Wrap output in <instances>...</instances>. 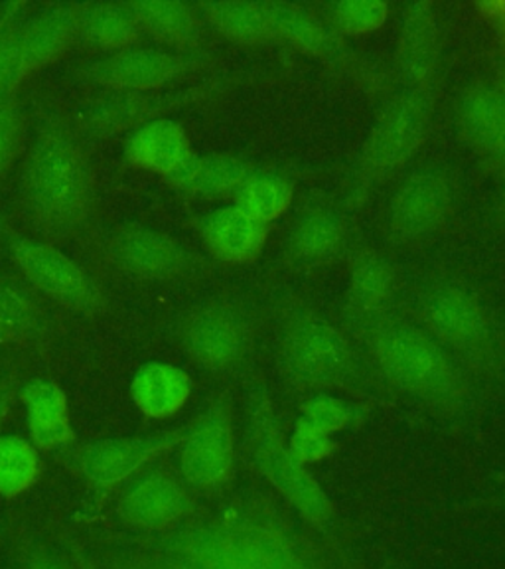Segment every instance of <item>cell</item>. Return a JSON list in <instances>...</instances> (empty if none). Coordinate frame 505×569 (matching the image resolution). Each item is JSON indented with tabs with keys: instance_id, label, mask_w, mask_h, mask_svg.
<instances>
[{
	"instance_id": "cell-1",
	"label": "cell",
	"mask_w": 505,
	"mask_h": 569,
	"mask_svg": "<svg viewBox=\"0 0 505 569\" xmlns=\"http://www.w3.org/2000/svg\"><path fill=\"white\" fill-rule=\"evenodd\" d=\"M159 550L202 569H354L342 540L304 525L286 505L253 492L164 533Z\"/></svg>"
},
{
	"instance_id": "cell-2",
	"label": "cell",
	"mask_w": 505,
	"mask_h": 569,
	"mask_svg": "<svg viewBox=\"0 0 505 569\" xmlns=\"http://www.w3.org/2000/svg\"><path fill=\"white\" fill-rule=\"evenodd\" d=\"M377 376L393 390L436 416L461 419L472 411V386L448 348L428 330L408 322H382L367 332Z\"/></svg>"
},
{
	"instance_id": "cell-3",
	"label": "cell",
	"mask_w": 505,
	"mask_h": 569,
	"mask_svg": "<svg viewBox=\"0 0 505 569\" xmlns=\"http://www.w3.org/2000/svg\"><path fill=\"white\" fill-rule=\"evenodd\" d=\"M245 443L251 465L275 490L281 502L312 530L332 540H342L334 500L311 469L294 459L271 391L259 380L249 383L245 398Z\"/></svg>"
},
{
	"instance_id": "cell-4",
	"label": "cell",
	"mask_w": 505,
	"mask_h": 569,
	"mask_svg": "<svg viewBox=\"0 0 505 569\" xmlns=\"http://www.w3.org/2000/svg\"><path fill=\"white\" fill-rule=\"evenodd\" d=\"M22 200L36 226L52 236H70L88 220L91 169L68 129L48 124L36 137L22 170Z\"/></svg>"
},
{
	"instance_id": "cell-5",
	"label": "cell",
	"mask_w": 505,
	"mask_h": 569,
	"mask_svg": "<svg viewBox=\"0 0 505 569\" xmlns=\"http://www.w3.org/2000/svg\"><path fill=\"white\" fill-rule=\"evenodd\" d=\"M279 370L289 390L332 393L364 390L370 372L352 340L330 320L311 311L294 312L284 322L279 342Z\"/></svg>"
},
{
	"instance_id": "cell-6",
	"label": "cell",
	"mask_w": 505,
	"mask_h": 569,
	"mask_svg": "<svg viewBox=\"0 0 505 569\" xmlns=\"http://www.w3.org/2000/svg\"><path fill=\"white\" fill-rule=\"evenodd\" d=\"M178 449L180 477L188 489L215 495L230 487L238 472V437L230 393H220L186 427Z\"/></svg>"
},
{
	"instance_id": "cell-7",
	"label": "cell",
	"mask_w": 505,
	"mask_h": 569,
	"mask_svg": "<svg viewBox=\"0 0 505 569\" xmlns=\"http://www.w3.org/2000/svg\"><path fill=\"white\" fill-rule=\"evenodd\" d=\"M433 99L426 88L403 89L375 117L360 154V180L375 184L400 170L425 139Z\"/></svg>"
},
{
	"instance_id": "cell-8",
	"label": "cell",
	"mask_w": 505,
	"mask_h": 569,
	"mask_svg": "<svg viewBox=\"0 0 505 569\" xmlns=\"http://www.w3.org/2000/svg\"><path fill=\"white\" fill-rule=\"evenodd\" d=\"M421 312L426 330L446 348L464 356L476 370L497 372V350L488 317L478 299L458 284H438L423 297Z\"/></svg>"
},
{
	"instance_id": "cell-9",
	"label": "cell",
	"mask_w": 505,
	"mask_h": 569,
	"mask_svg": "<svg viewBox=\"0 0 505 569\" xmlns=\"http://www.w3.org/2000/svg\"><path fill=\"white\" fill-rule=\"evenodd\" d=\"M7 248L28 283L48 299L81 315H98L105 307L98 281L62 249L20 233H9Z\"/></svg>"
},
{
	"instance_id": "cell-10",
	"label": "cell",
	"mask_w": 505,
	"mask_h": 569,
	"mask_svg": "<svg viewBox=\"0 0 505 569\" xmlns=\"http://www.w3.org/2000/svg\"><path fill=\"white\" fill-rule=\"evenodd\" d=\"M253 322L240 305L213 301L190 312L180 340L195 365L212 373L241 370L253 350Z\"/></svg>"
},
{
	"instance_id": "cell-11",
	"label": "cell",
	"mask_w": 505,
	"mask_h": 569,
	"mask_svg": "<svg viewBox=\"0 0 505 569\" xmlns=\"http://www.w3.org/2000/svg\"><path fill=\"white\" fill-rule=\"evenodd\" d=\"M204 58L164 48H127L81 70V78L109 91H154L200 68Z\"/></svg>"
},
{
	"instance_id": "cell-12",
	"label": "cell",
	"mask_w": 505,
	"mask_h": 569,
	"mask_svg": "<svg viewBox=\"0 0 505 569\" xmlns=\"http://www.w3.org/2000/svg\"><path fill=\"white\" fill-rule=\"evenodd\" d=\"M454 202L453 178L438 167L408 174L387 210V230L397 243H413L433 236L448 218Z\"/></svg>"
},
{
	"instance_id": "cell-13",
	"label": "cell",
	"mask_w": 505,
	"mask_h": 569,
	"mask_svg": "<svg viewBox=\"0 0 505 569\" xmlns=\"http://www.w3.org/2000/svg\"><path fill=\"white\" fill-rule=\"evenodd\" d=\"M186 427L149 436L107 437L83 445L75 465L83 479L95 487H115L141 472L149 462L180 445Z\"/></svg>"
},
{
	"instance_id": "cell-14",
	"label": "cell",
	"mask_w": 505,
	"mask_h": 569,
	"mask_svg": "<svg viewBox=\"0 0 505 569\" xmlns=\"http://www.w3.org/2000/svg\"><path fill=\"white\" fill-rule=\"evenodd\" d=\"M117 510L131 528L166 533L192 520L198 505L184 480L166 471H151L129 485L119 498Z\"/></svg>"
},
{
	"instance_id": "cell-15",
	"label": "cell",
	"mask_w": 505,
	"mask_h": 569,
	"mask_svg": "<svg viewBox=\"0 0 505 569\" xmlns=\"http://www.w3.org/2000/svg\"><path fill=\"white\" fill-rule=\"evenodd\" d=\"M107 256L124 276L162 281L186 273L192 253L174 238L139 223L117 228L107 240Z\"/></svg>"
},
{
	"instance_id": "cell-16",
	"label": "cell",
	"mask_w": 505,
	"mask_h": 569,
	"mask_svg": "<svg viewBox=\"0 0 505 569\" xmlns=\"http://www.w3.org/2000/svg\"><path fill=\"white\" fill-rule=\"evenodd\" d=\"M200 96L198 89L151 93V91H111L107 98L91 101L78 113L81 129L89 134L121 133L127 129H139L142 124L160 119L172 107Z\"/></svg>"
},
{
	"instance_id": "cell-17",
	"label": "cell",
	"mask_w": 505,
	"mask_h": 569,
	"mask_svg": "<svg viewBox=\"0 0 505 569\" xmlns=\"http://www.w3.org/2000/svg\"><path fill=\"white\" fill-rule=\"evenodd\" d=\"M78 18L80 4H52L24 22L18 52V86L78 44Z\"/></svg>"
},
{
	"instance_id": "cell-18",
	"label": "cell",
	"mask_w": 505,
	"mask_h": 569,
	"mask_svg": "<svg viewBox=\"0 0 505 569\" xmlns=\"http://www.w3.org/2000/svg\"><path fill=\"white\" fill-rule=\"evenodd\" d=\"M198 226L202 240L213 256L235 266L259 258L269 238V226L235 204L222 206L205 213Z\"/></svg>"
},
{
	"instance_id": "cell-19",
	"label": "cell",
	"mask_w": 505,
	"mask_h": 569,
	"mask_svg": "<svg viewBox=\"0 0 505 569\" xmlns=\"http://www.w3.org/2000/svg\"><path fill=\"white\" fill-rule=\"evenodd\" d=\"M438 17L435 4L418 0L408 4L401 22L397 68L411 88H425L438 62Z\"/></svg>"
},
{
	"instance_id": "cell-20",
	"label": "cell",
	"mask_w": 505,
	"mask_h": 569,
	"mask_svg": "<svg viewBox=\"0 0 505 569\" xmlns=\"http://www.w3.org/2000/svg\"><path fill=\"white\" fill-rule=\"evenodd\" d=\"M192 152L186 129L166 117L134 129L124 141V159L131 167L164 178H169Z\"/></svg>"
},
{
	"instance_id": "cell-21",
	"label": "cell",
	"mask_w": 505,
	"mask_h": 569,
	"mask_svg": "<svg viewBox=\"0 0 505 569\" xmlns=\"http://www.w3.org/2000/svg\"><path fill=\"white\" fill-rule=\"evenodd\" d=\"M20 398L27 409L30 441L40 451H58L73 441L70 401L58 383L38 378L20 390Z\"/></svg>"
},
{
	"instance_id": "cell-22",
	"label": "cell",
	"mask_w": 505,
	"mask_h": 569,
	"mask_svg": "<svg viewBox=\"0 0 505 569\" xmlns=\"http://www.w3.org/2000/svg\"><path fill=\"white\" fill-rule=\"evenodd\" d=\"M194 390L186 370L152 360L142 365L131 380V400L144 418L169 419L186 406Z\"/></svg>"
},
{
	"instance_id": "cell-23",
	"label": "cell",
	"mask_w": 505,
	"mask_h": 569,
	"mask_svg": "<svg viewBox=\"0 0 505 569\" xmlns=\"http://www.w3.org/2000/svg\"><path fill=\"white\" fill-rule=\"evenodd\" d=\"M142 30L129 4L91 2L80 4L78 18V44L91 52L117 53L134 48L141 40Z\"/></svg>"
},
{
	"instance_id": "cell-24",
	"label": "cell",
	"mask_w": 505,
	"mask_h": 569,
	"mask_svg": "<svg viewBox=\"0 0 505 569\" xmlns=\"http://www.w3.org/2000/svg\"><path fill=\"white\" fill-rule=\"evenodd\" d=\"M142 32L162 44L190 53L202 42V22L198 9L180 0H137L129 2Z\"/></svg>"
},
{
	"instance_id": "cell-25",
	"label": "cell",
	"mask_w": 505,
	"mask_h": 569,
	"mask_svg": "<svg viewBox=\"0 0 505 569\" xmlns=\"http://www.w3.org/2000/svg\"><path fill=\"white\" fill-rule=\"evenodd\" d=\"M458 127L474 149L486 154H505V98L496 88L478 86L462 96Z\"/></svg>"
},
{
	"instance_id": "cell-26",
	"label": "cell",
	"mask_w": 505,
	"mask_h": 569,
	"mask_svg": "<svg viewBox=\"0 0 505 569\" xmlns=\"http://www.w3.org/2000/svg\"><path fill=\"white\" fill-rule=\"evenodd\" d=\"M263 9L273 34L289 40L291 44L301 48L302 52L329 60L342 58L346 53V46L336 30L309 10L291 2H263Z\"/></svg>"
},
{
	"instance_id": "cell-27",
	"label": "cell",
	"mask_w": 505,
	"mask_h": 569,
	"mask_svg": "<svg viewBox=\"0 0 505 569\" xmlns=\"http://www.w3.org/2000/svg\"><path fill=\"white\" fill-rule=\"evenodd\" d=\"M245 160L228 154L200 157L192 152L166 180L178 190L202 198L233 196L251 172Z\"/></svg>"
},
{
	"instance_id": "cell-28",
	"label": "cell",
	"mask_w": 505,
	"mask_h": 569,
	"mask_svg": "<svg viewBox=\"0 0 505 569\" xmlns=\"http://www.w3.org/2000/svg\"><path fill=\"white\" fill-rule=\"evenodd\" d=\"M195 9L220 34L240 44L265 42L273 34L263 2L222 0V2H200Z\"/></svg>"
},
{
	"instance_id": "cell-29",
	"label": "cell",
	"mask_w": 505,
	"mask_h": 569,
	"mask_svg": "<svg viewBox=\"0 0 505 569\" xmlns=\"http://www.w3.org/2000/svg\"><path fill=\"white\" fill-rule=\"evenodd\" d=\"M346 240V226L340 213L332 210H314L304 213L291 231V249L294 258L306 263H320L340 251Z\"/></svg>"
},
{
	"instance_id": "cell-30",
	"label": "cell",
	"mask_w": 505,
	"mask_h": 569,
	"mask_svg": "<svg viewBox=\"0 0 505 569\" xmlns=\"http://www.w3.org/2000/svg\"><path fill=\"white\" fill-rule=\"evenodd\" d=\"M293 196V184L283 174L251 170L235 190L233 204L240 206L243 212L269 226L289 210Z\"/></svg>"
},
{
	"instance_id": "cell-31",
	"label": "cell",
	"mask_w": 505,
	"mask_h": 569,
	"mask_svg": "<svg viewBox=\"0 0 505 569\" xmlns=\"http://www.w3.org/2000/svg\"><path fill=\"white\" fill-rule=\"evenodd\" d=\"M42 475L40 449L30 439L0 436V497L17 498Z\"/></svg>"
},
{
	"instance_id": "cell-32",
	"label": "cell",
	"mask_w": 505,
	"mask_h": 569,
	"mask_svg": "<svg viewBox=\"0 0 505 569\" xmlns=\"http://www.w3.org/2000/svg\"><path fill=\"white\" fill-rule=\"evenodd\" d=\"M395 287V273L387 259L375 251H364L352 266V299L364 311H375L390 299Z\"/></svg>"
},
{
	"instance_id": "cell-33",
	"label": "cell",
	"mask_w": 505,
	"mask_h": 569,
	"mask_svg": "<svg viewBox=\"0 0 505 569\" xmlns=\"http://www.w3.org/2000/svg\"><path fill=\"white\" fill-rule=\"evenodd\" d=\"M0 325L18 340L34 337L44 325V312L34 297L22 284L4 277H0Z\"/></svg>"
},
{
	"instance_id": "cell-34",
	"label": "cell",
	"mask_w": 505,
	"mask_h": 569,
	"mask_svg": "<svg viewBox=\"0 0 505 569\" xmlns=\"http://www.w3.org/2000/svg\"><path fill=\"white\" fill-rule=\"evenodd\" d=\"M301 419L319 427L326 436L334 437L364 421V409L334 393H314L301 406Z\"/></svg>"
},
{
	"instance_id": "cell-35",
	"label": "cell",
	"mask_w": 505,
	"mask_h": 569,
	"mask_svg": "<svg viewBox=\"0 0 505 569\" xmlns=\"http://www.w3.org/2000/svg\"><path fill=\"white\" fill-rule=\"evenodd\" d=\"M22 4H7L0 12V106L17 93L18 52L20 36L27 20H22Z\"/></svg>"
},
{
	"instance_id": "cell-36",
	"label": "cell",
	"mask_w": 505,
	"mask_h": 569,
	"mask_svg": "<svg viewBox=\"0 0 505 569\" xmlns=\"http://www.w3.org/2000/svg\"><path fill=\"white\" fill-rule=\"evenodd\" d=\"M390 7L382 0H342L330 4V18L344 34H367L383 27Z\"/></svg>"
},
{
	"instance_id": "cell-37",
	"label": "cell",
	"mask_w": 505,
	"mask_h": 569,
	"mask_svg": "<svg viewBox=\"0 0 505 569\" xmlns=\"http://www.w3.org/2000/svg\"><path fill=\"white\" fill-rule=\"evenodd\" d=\"M27 141V116L17 99L0 106V178L12 167Z\"/></svg>"
},
{
	"instance_id": "cell-38",
	"label": "cell",
	"mask_w": 505,
	"mask_h": 569,
	"mask_svg": "<svg viewBox=\"0 0 505 569\" xmlns=\"http://www.w3.org/2000/svg\"><path fill=\"white\" fill-rule=\"evenodd\" d=\"M286 443L294 459L309 469L314 462L329 459L336 449L334 437L326 436L319 427L311 426L301 418L296 419L291 436L286 437Z\"/></svg>"
},
{
	"instance_id": "cell-39",
	"label": "cell",
	"mask_w": 505,
	"mask_h": 569,
	"mask_svg": "<svg viewBox=\"0 0 505 569\" xmlns=\"http://www.w3.org/2000/svg\"><path fill=\"white\" fill-rule=\"evenodd\" d=\"M123 569H202L192 561L180 556L159 550L151 556H134L133 560L124 561Z\"/></svg>"
},
{
	"instance_id": "cell-40",
	"label": "cell",
	"mask_w": 505,
	"mask_h": 569,
	"mask_svg": "<svg viewBox=\"0 0 505 569\" xmlns=\"http://www.w3.org/2000/svg\"><path fill=\"white\" fill-rule=\"evenodd\" d=\"M22 569H80L70 561L63 560L58 553L28 546L22 550Z\"/></svg>"
},
{
	"instance_id": "cell-41",
	"label": "cell",
	"mask_w": 505,
	"mask_h": 569,
	"mask_svg": "<svg viewBox=\"0 0 505 569\" xmlns=\"http://www.w3.org/2000/svg\"><path fill=\"white\" fill-rule=\"evenodd\" d=\"M17 393V386H14V376L9 373H0V423L7 416L10 408V401Z\"/></svg>"
},
{
	"instance_id": "cell-42",
	"label": "cell",
	"mask_w": 505,
	"mask_h": 569,
	"mask_svg": "<svg viewBox=\"0 0 505 569\" xmlns=\"http://www.w3.org/2000/svg\"><path fill=\"white\" fill-rule=\"evenodd\" d=\"M479 505L505 515V490H499V492H494V495H489V497L482 498Z\"/></svg>"
},
{
	"instance_id": "cell-43",
	"label": "cell",
	"mask_w": 505,
	"mask_h": 569,
	"mask_svg": "<svg viewBox=\"0 0 505 569\" xmlns=\"http://www.w3.org/2000/svg\"><path fill=\"white\" fill-rule=\"evenodd\" d=\"M78 568L80 569H98L88 558H83V556H78Z\"/></svg>"
},
{
	"instance_id": "cell-44",
	"label": "cell",
	"mask_w": 505,
	"mask_h": 569,
	"mask_svg": "<svg viewBox=\"0 0 505 569\" xmlns=\"http://www.w3.org/2000/svg\"><path fill=\"white\" fill-rule=\"evenodd\" d=\"M385 569H408L403 566V563H400V561H391V563H387L385 566Z\"/></svg>"
},
{
	"instance_id": "cell-45",
	"label": "cell",
	"mask_w": 505,
	"mask_h": 569,
	"mask_svg": "<svg viewBox=\"0 0 505 569\" xmlns=\"http://www.w3.org/2000/svg\"><path fill=\"white\" fill-rule=\"evenodd\" d=\"M502 93H504V98H505V89H504V91H502Z\"/></svg>"
}]
</instances>
